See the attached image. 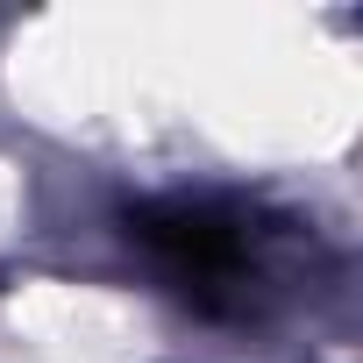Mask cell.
Wrapping results in <instances>:
<instances>
[{"label":"cell","instance_id":"obj_1","mask_svg":"<svg viewBox=\"0 0 363 363\" xmlns=\"http://www.w3.org/2000/svg\"><path fill=\"white\" fill-rule=\"evenodd\" d=\"M121 235L150 257V271L171 292H186L207 313L235 306L257 278V228L228 200H193V193L143 200V207L121 214Z\"/></svg>","mask_w":363,"mask_h":363}]
</instances>
